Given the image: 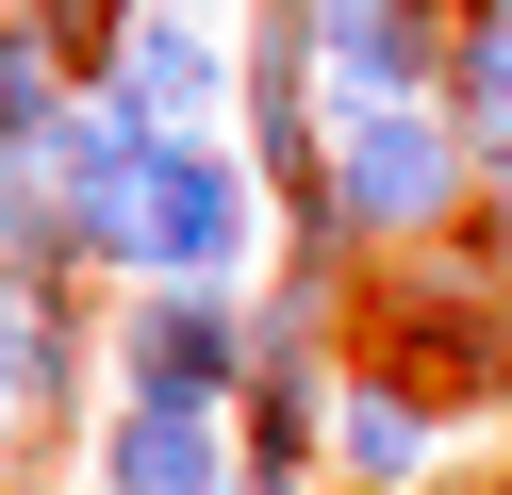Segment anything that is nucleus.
<instances>
[{
    "label": "nucleus",
    "instance_id": "nucleus-1",
    "mask_svg": "<svg viewBox=\"0 0 512 495\" xmlns=\"http://www.w3.org/2000/svg\"><path fill=\"white\" fill-rule=\"evenodd\" d=\"M380 380L413 413H496L512 396V297L479 248H430V281H380Z\"/></svg>",
    "mask_w": 512,
    "mask_h": 495
},
{
    "label": "nucleus",
    "instance_id": "nucleus-2",
    "mask_svg": "<svg viewBox=\"0 0 512 495\" xmlns=\"http://www.w3.org/2000/svg\"><path fill=\"white\" fill-rule=\"evenodd\" d=\"M463 165L479 149L446 132V99H413V116H331V231H347V248H413V231L446 248Z\"/></svg>",
    "mask_w": 512,
    "mask_h": 495
},
{
    "label": "nucleus",
    "instance_id": "nucleus-3",
    "mask_svg": "<svg viewBox=\"0 0 512 495\" xmlns=\"http://www.w3.org/2000/svg\"><path fill=\"white\" fill-rule=\"evenodd\" d=\"M133 264L149 281H232L248 264V165L232 149H149V198H133Z\"/></svg>",
    "mask_w": 512,
    "mask_h": 495
},
{
    "label": "nucleus",
    "instance_id": "nucleus-4",
    "mask_svg": "<svg viewBox=\"0 0 512 495\" xmlns=\"http://www.w3.org/2000/svg\"><path fill=\"white\" fill-rule=\"evenodd\" d=\"M446 17L430 0H314V66H331V116H413L430 99Z\"/></svg>",
    "mask_w": 512,
    "mask_h": 495
},
{
    "label": "nucleus",
    "instance_id": "nucleus-5",
    "mask_svg": "<svg viewBox=\"0 0 512 495\" xmlns=\"http://www.w3.org/2000/svg\"><path fill=\"white\" fill-rule=\"evenodd\" d=\"M116 363H133V396H166V413H215V396L248 380V330L215 314L199 281H149L133 330H116Z\"/></svg>",
    "mask_w": 512,
    "mask_h": 495
},
{
    "label": "nucleus",
    "instance_id": "nucleus-6",
    "mask_svg": "<svg viewBox=\"0 0 512 495\" xmlns=\"http://www.w3.org/2000/svg\"><path fill=\"white\" fill-rule=\"evenodd\" d=\"M331 446V363H314V314L281 297L265 330H248V479L298 495V462Z\"/></svg>",
    "mask_w": 512,
    "mask_h": 495
},
{
    "label": "nucleus",
    "instance_id": "nucleus-7",
    "mask_svg": "<svg viewBox=\"0 0 512 495\" xmlns=\"http://www.w3.org/2000/svg\"><path fill=\"white\" fill-rule=\"evenodd\" d=\"M215 83H232V66H215V33H199V17H133V33H116V99H100V116H133L149 149H199Z\"/></svg>",
    "mask_w": 512,
    "mask_h": 495
},
{
    "label": "nucleus",
    "instance_id": "nucleus-8",
    "mask_svg": "<svg viewBox=\"0 0 512 495\" xmlns=\"http://www.w3.org/2000/svg\"><path fill=\"white\" fill-rule=\"evenodd\" d=\"M100 479H116V495H232L248 462L215 446V413H166V396H133V413H116V446H100Z\"/></svg>",
    "mask_w": 512,
    "mask_h": 495
},
{
    "label": "nucleus",
    "instance_id": "nucleus-9",
    "mask_svg": "<svg viewBox=\"0 0 512 495\" xmlns=\"http://www.w3.org/2000/svg\"><path fill=\"white\" fill-rule=\"evenodd\" d=\"M446 132L512 165V0H463V66H446Z\"/></svg>",
    "mask_w": 512,
    "mask_h": 495
},
{
    "label": "nucleus",
    "instance_id": "nucleus-10",
    "mask_svg": "<svg viewBox=\"0 0 512 495\" xmlns=\"http://www.w3.org/2000/svg\"><path fill=\"white\" fill-rule=\"evenodd\" d=\"M67 149V50H50V17L0 33V165H50Z\"/></svg>",
    "mask_w": 512,
    "mask_h": 495
},
{
    "label": "nucleus",
    "instance_id": "nucleus-11",
    "mask_svg": "<svg viewBox=\"0 0 512 495\" xmlns=\"http://www.w3.org/2000/svg\"><path fill=\"white\" fill-rule=\"evenodd\" d=\"M67 380H83V330H67V297H0V396L17 413H67Z\"/></svg>",
    "mask_w": 512,
    "mask_h": 495
},
{
    "label": "nucleus",
    "instance_id": "nucleus-12",
    "mask_svg": "<svg viewBox=\"0 0 512 495\" xmlns=\"http://www.w3.org/2000/svg\"><path fill=\"white\" fill-rule=\"evenodd\" d=\"M331 462H347L364 495H413V462H430V413H413L397 380H380V396H347V413H331Z\"/></svg>",
    "mask_w": 512,
    "mask_h": 495
},
{
    "label": "nucleus",
    "instance_id": "nucleus-13",
    "mask_svg": "<svg viewBox=\"0 0 512 495\" xmlns=\"http://www.w3.org/2000/svg\"><path fill=\"white\" fill-rule=\"evenodd\" d=\"M479 264H512V165H496V198H479V231H463Z\"/></svg>",
    "mask_w": 512,
    "mask_h": 495
}]
</instances>
